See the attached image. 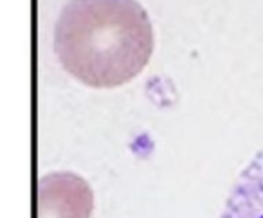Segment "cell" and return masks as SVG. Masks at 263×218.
<instances>
[{
  "mask_svg": "<svg viewBox=\"0 0 263 218\" xmlns=\"http://www.w3.org/2000/svg\"><path fill=\"white\" fill-rule=\"evenodd\" d=\"M153 27L137 0H69L54 25V54L74 80L116 89L153 54Z\"/></svg>",
  "mask_w": 263,
  "mask_h": 218,
  "instance_id": "cell-1",
  "label": "cell"
},
{
  "mask_svg": "<svg viewBox=\"0 0 263 218\" xmlns=\"http://www.w3.org/2000/svg\"><path fill=\"white\" fill-rule=\"evenodd\" d=\"M94 193L83 177L52 171L38 179V218H90Z\"/></svg>",
  "mask_w": 263,
  "mask_h": 218,
  "instance_id": "cell-2",
  "label": "cell"
},
{
  "mask_svg": "<svg viewBox=\"0 0 263 218\" xmlns=\"http://www.w3.org/2000/svg\"><path fill=\"white\" fill-rule=\"evenodd\" d=\"M218 218H263V150L238 175Z\"/></svg>",
  "mask_w": 263,
  "mask_h": 218,
  "instance_id": "cell-3",
  "label": "cell"
}]
</instances>
